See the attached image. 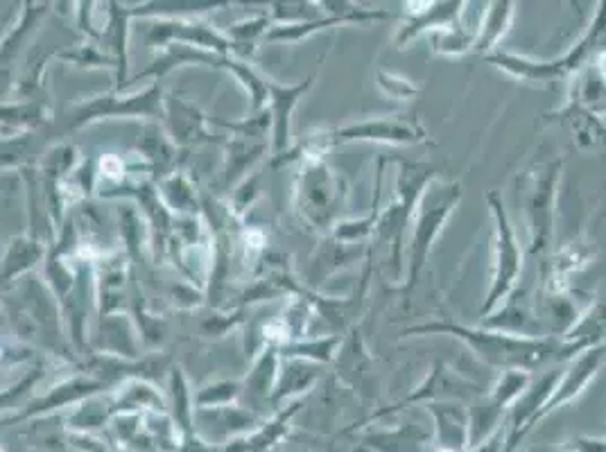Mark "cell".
Here are the masks:
<instances>
[{"instance_id": "cell-17", "label": "cell", "mask_w": 606, "mask_h": 452, "mask_svg": "<svg viewBox=\"0 0 606 452\" xmlns=\"http://www.w3.org/2000/svg\"><path fill=\"white\" fill-rule=\"evenodd\" d=\"M376 87H378L389 100H396V102H408V100L417 98L419 91H421L412 79L403 77V75H396V73H389V70H385V68H378V70H376Z\"/></svg>"}, {"instance_id": "cell-6", "label": "cell", "mask_w": 606, "mask_h": 452, "mask_svg": "<svg viewBox=\"0 0 606 452\" xmlns=\"http://www.w3.org/2000/svg\"><path fill=\"white\" fill-rule=\"evenodd\" d=\"M561 175V158L541 161L525 177L522 209L530 227V254H543L554 231V203Z\"/></svg>"}, {"instance_id": "cell-2", "label": "cell", "mask_w": 606, "mask_h": 452, "mask_svg": "<svg viewBox=\"0 0 606 452\" xmlns=\"http://www.w3.org/2000/svg\"><path fill=\"white\" fill-rule=\"evenodd\" d=\"M604 51H606V0L597 5V12L588 30L563 57L550 59V62H537L530 57L496 51L487 57V62L520 81H530V85H554L559 79L577 75Z\"/></svg>"}, {"instance_id": "cell-19", "label": "cell", "mask_w": 606, "mask_h": 452, "mask_svg": "<svg viewBox=\"0 0 606 452\" xmlns=\"http://www.w3.org/2000/svg\"><path fill=\"white\" fill-rule=\"evenodd\" d=\"M507 437H509V430L500 426L494 434H489L482 443L473 445L469 452H503V448L507 443Z\"/></svg>"}, {"instance_id": "cell-1", "label": "cell", "mask_w": 606, "mask_h": 452, "mask_svg": "<svg viewBox=\"0 0 606 452\" xmlns=\"http://www.w3.org/2000/svg\"><path fill=\"white\" fill-rule=\"evenodd\" d=\"M412 335H451L464 342L484 364L500 368V372H509V368L532 372L550 360H565V346L557 338H528L489 326H464L449 319L412 326L406 331V338Z\"/></svg>"}, {"instance_id": "cell-18", "label": "cell", "mask_w": 606, "mask_h": 452, "mask_svg": "<svg viewBox=\"0 0 606 452\" xmlns=\"http://www.w3.org/2000/svg\"><path fill=\"white\" fill-rule=\"evenodd\" d=\"M340 344H342V338L333 335V338L315 340V342H308V344L288 346V349H283V353L290 355V357H310V360H317V362H331L338 355Z\"/></svg>"}, {"instance_id": "cell-20", "label": "cell", "mask_w": 606, "mask_h": 452, "mask_svg": "<svg viewBox=\"0 0 606 452\" xmlns=\"http://www.w3.org/2000/svg\"><path fill=\"white\" fill-rule=\"evenodd\" d=\"M254 441L247 439V441H233L229 448H224L222 452H254Z\"/></svg>"}, {"instance_id": "cell-8", "label": "cell", "mask_w": 606, "mask_h": 452, "mask_svg": "<svg viewBox=\"0 0 606 452\" xmlns=\"http://www.w3.org/2000/svg\"><path fill=\"white\" fill-rule=\"evenodd\" d=\"M344 195L346 188L342 179L324 161L312 156L299 179V207L306 220L315 229H333V222L344 207Z\"/></svg>"}, {"instance_id": "cell-10", "label": "cell", "mask_w": 606, "mask_h": 452, "mask_svg": "<svg viewBox=\"0 0 606 452\" xmlns=\"http://www.w3.org/2000/svg\"><path fill=\"white\" fill-rule=\"evenodd\" d=\"M604 362H606V342H602V344L580 353L577 357H573L569 368L563 372V376H559V383H557L552 396L548 398V403L543 405V409L539 412V417L535 421V428L543 419L554 415L557 409H561L563 405L577 400L586 392V387L595 381V376L599 374V368L604 366Z\"/></svg>"}, {"instance_id": "cell-15", "label": "cell", "mask_w": 606, "mask_h": 452, "mask_svg": "<svg viewBox=\"0 0 606 452\" xmlns=\"http://www.w3.org/2000/svg\"><path fill=\"white\" fill-rule=\"evenodd\" d=\"M561 125L573 134V141L586 150V147H595L606 143V122L591 113L588 109L580 107L577 102H569L559 113H557Z\"/></svg>"}, {"instance_id": "cell-14", "label": "cell", "mask_w": 606, "mask_h": 452, "mask_svg": "<svg viewBox=\"0 0 606 452\" xmlns=\"http://www.w3.org/2000/svg\"><path fill=\"white\" fill-rule=\"evenodd\" d=\"M312 77H308L301 85L293 87H274L267 81V91L272 96V115H274V147L283 152L290 143V115L299 102V98L310 89Z\"/></svg>"}, {"instance_id": "cell-4", "label": "cell", "mask_w": 606, "mask_h": 452, "mask_svg": "<svg viewBox=\"0 0 606 452\" xmlns=\"http://www.w3.org/2000/svg\"><path fill=\"white\" fill-rule=\"evenodd\" d=\"M460 199L462 186L458 181H443L439 177H434L421 192L412 218V235L406 250V293H410L417 285L432 252V244L458 209Z\"/></svg>"}, {"instance_id": "cell-23", "label": "cell", "mask_w": 606, "mask_h": 452, "mask_svg": "<svg viewBox=\"0 0 606 452\" xmlns=\"http://www.w3.org/2000/svg\"><path fill=\"white\" fill-rule=\"evenodd\" d=\"M604 434H606V426H604Z\"/></svg>"}, {"instance_id": "cell-5", "label": "cell", "mask_w": 606, "mask_h": 452, "mask_svg": "<svg viewBox=\"0 0 606 452\" xmlns=\"http://www.w3.org/2000/svg\"><path fill=\"white\" fill-rule=\"evenodd\" d=\"M487 203L494 218V274H492V287L487 293V301L480 308V317L489 319L494 312H498L514 295L516 285L522 274V246L514 231V224L509 220V213L503 203V197L496 190L487 192Z\"/></svg>"}, {"instance_id": "cell-3", "label": "cell", "mask_w": 606, "mask_h": 452, "mask_svg": "<svg viewBox=\"0 0 606 452\" xmlns=\"http://www.w3.org/2000/svg\"><path fill=\"white\" fill-rule=\"evenodd\" d=\"M437 177L434 168L428 166V163L419 161H400L398 163V173H396V199H392L389 207L381 211L374 238L378 244L387 246V261L394 267V276H400V272L406 269V235L408 227L412 224L415 211L421 192L426 186Z\"/></svg>"}, {"instance_id": "cell-12", "label": "cell", "mask_w": 606, "mask_h": 452, "mask_svg": "<svg viewBox=\"0 0 606 452\" xmlns=\"http://www.w3.org/2000/svg\"><path fill=\"white\" fill-rule=\"evenodd\" d=\"M408 8H410L412 19L398 27V34H396L398 48H408L415 38H419L426 32L432 34V32H441V30H449L451 25H455V21L462 14L464 3H419L421 10H417L410 3Z\"/></svg>"}, {"instance_id": "cell-13", "label": "cell", "mask_w": 606, "mask_h": 452, "mask_svg": "<svg viewBox=\"0 0 606 452\" xmlns=\"http://www.w3.org/2000/svg\"><path fill=\"white\" fill-rule=\"evenodd\" d=\"M365 443L376 452H423L432 443V423H403L389 430H378L365 437Z\"/></svg>"}, {"instance_id": "cell-16", "label": "cell", "mask_w": 606, "mask_h": 452, "mask_svg": "<svg viewBox=\"0 0 606 452\" xmlns=\"http://www.w3.org/2000/svg\"><path fill=\"white\" fill-rule=\"evenodd\" d=\"M514 16H516V3H511V0H496V3H487L473 51L484 57L496 53V46L509 32Z\"/></svg>"}, {"instance_id": "cell-7", "label": "cell", "mask_w": 606, "mask_h": 452, "mask_svg": "<svg viewBox=\"0 0 606 452\" xmlns=\"http://www.w3.org/2000/svg\"><path fill=\"white\" fill-rule=\"evenodd\" d=\"M428 134L412 115H383L351 122L346 128L321 134L315 141L312 154H321L335 145L346 143H387V145H419L426 143Z\"/></svg>"}, {"instance_id": "cell-11", "label": "cell", "mask_w": 606, "mask_h": 452, "mask_svg": "<svg viewBox=\"0 0 606 452\" xmlns=\"http://www.w3.org/2000/svg\"><path fill=\"white\" fill-rule=\"evenodd\" d=\"M437 448L469 452V407L458 400L426 403Z\"/></svg>"}, {"instance_id": "cell-21", "label": "cell", "mask_w": 606, "mask_h": 452, "mask_svg": "<svg viewBox=\"0 0 606 452\" xmlns=\"http://www.w3.org/2000/svg\"><path fill=\"white\" fill-rule=\"evenodd\" d=\"M591 68L606 81V51L604 53H599L593 62H591Z\"/></svg>"}, {"instance_id": "cell-22", "label": "cell", "mask_w": 606, "mask_h": 452, "mask_svg": "<svg viewBox=\"0 0 606 452\" xmlns=\"http://www.w3.org/2000/svg\"><path fill=\"white\" fill-rule=\"evenodd\" d=\"M434 452H455V450H447V448H434Z\"/></svg>"}, {"instance_id": "cell-9", "label": "cell", "mask_w": 606, "mask_h": 452, "mask_svg": "<svg viewBox=\"0 0 606 452\" xmlns=\"http://www.w3.org/2000/svg\"><path fill=\"white\" fill-rule=\"evenodd\" d=\"M484 394V389L466 378H462L458 372H453V368L447 364V362H434L430 374L419 383V387L406 396L400 398L398 403L385 407V409H378V412H374L367 421H376V419H383V417H389L394 412H400V409H406L410 405H417V403H434V400H475Z\"/></svg>"}]
</instances>
